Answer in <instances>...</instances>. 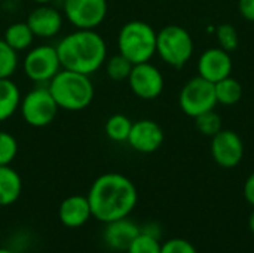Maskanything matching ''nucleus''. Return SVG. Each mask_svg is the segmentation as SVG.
Returning a JSON list of instances; mask_svg holds the SVG:
<instances>
[{
    "label": "nucleus",
    "instance_id": "obj_1",
    "mask_svg": "<svg viewBox=\"0 0 254 253\" xmlns=\"http://www.w3.org/2000/svg\"><path fill=\"white\" fill-rule=\"evenodd\" d=\"M86 197L92 216L100 222L109 224L131 215L137 206L138 192L127 176L106 173L94 180Z\"/></svg>",
    "mask_w": 254,
    "mask_h": 253
},
{
    "label": "nucleus",
    "instance_id": "obj_2",
    "mask_svg": "<svg viewBox=\"0 0 254 253\" xmlns=\"http://www.w3.org/2000/svg\"><path fill=\"white\" fill-rule=\"evenodd\" d=\"M63 69L92 75L107 60V45L97 30L74 28L55 46Z\"/></svg>",
    "mask_w": 254,
    "mask_h": 253
},
{
    "label": "nucleus",
    "instance_id": "obj_3",
    "mask_svg": "<svg viewBox=\"0 0 254 253\" xmlns=\"http://www.w3.org/2000/svg\"><path fill=\"white\" fill-rule=\"evenodd\" d=\"M58 107L67 112L86 109L95 95V88L89 75L61 69L46 85Z\"/></svg>",
    "mask_w": 254,
    "mask_h": 253
},
{
    "label": "nucleus",
    "instance_id": "obj_4",
    "mask_svg": "<svg viewBox=\"0 0 254 253\" xmlns=\"http://www.w3.org/2000/svg\"><path fill=\"white\" fill-rule=\"evenodd\" d=\"M156 34L158 31L144 21H128L118 33L119 54L127 57L132 64L150 61L156 54Z\"/></svg>",
    "mask_w": 254,
    "mask_h": 253
},
{
    "label": "nucleus",
    "instance_id": "obj_5",
    "mask_svg": "<svg viewBox=\"0 0 254 253\" xmlns=\"http://www.w3.org/2000/svg\"><path fill=\"white\" fill-rule=\"evenodd\" d=\"M156 54L165 64L182 69L193 55V39L182 25H165L156 34Z\"/></svg>",
    "mask_w": 254,
    "mask_h": 253
},
{
    "label": "nucleus",
    "instance_id": "obj_6",
    "mask_svg": "<svg viewBox=\"0 0 254 253\" xmlns=\"http://www.w3.org/2000/svg\"><path fill=\"white\" fill-rule=\"evenodd\" d=\"M60 107L49 92L48 86L39 85L28 91L19 104V112L25 124L34 128H43L54 122Z\"/></svg>",
    "mask_w": 254,
    "mask_h": 253
},
{
    "label": "nucleus",
    "instance_id": "obj_7",
    "mask_svg": "<svg viewBox=\"0 0 254 253\" xmlns=\"http://www.w3.org/2000/svg\"><path fill=\"white\" fill-rule=\"evenodd\" d=\"M25 76L39 85H48L51 79L63 69L57 48L52 45L31 46L24 57Z\"/></svg>",
    "mask_w": 254,
    "mask_h": 253
},
{
    "label": "nucleus",
    "instance_id": "obj_8",
    "mask_svg": "<svg viewBox=\"0 0 254 253\" xmlns=\"http://www.w3.org/2000/svg\"><path fill=\"white\" fill-rule=\"evenodd\" d=\"M179 106L190 118L213 110L217 106L214 84L201 76L189 79L179 94Z\"/></svg>",
    "mask_w": 254,
    "mask_h": 253
},
{
    "label": "nucleus",
    "instance_id": "obj_9",
    "mask_svg": "<svg viewBox=\"0 0 254 253\" xmlns=\"http://www.w3.org/2000/svg\"><path fill=\"white\" fill-rule=\"evenodd\" d=\"M107 0H64L63 13L74 28L95 30L107 16Z\"/></svg>",
    "mask_w": 254,
    "mask_h": 253
},
{
    "label": "nucleus",
    "instance_id": "obj_10",
    "mask_svg": "<svg viewBox=\"0 0 254 253\" xmlns=\"http://www.w3.org/2000/svg\"><path fill=\"white\" fill-rule=\"evenodd\" d=\"M127 81L134 95L141 100H155L164 91V76L150 61L134 64Z\"/></svg>",
    "mask_w": 254,
    "mask_h": 253
},
{
    "label": "nucleus",
    "instance_id": "obj_11",
    "mask_svg": "<svg viewBox=\"0 0 254 253\" xmlns=\"http://www.w3.org/2000/svg\"><path fill=\"white\" fill-rule=\"evenodd\" d=\"M211 157L223 169L240 166L244 158V142L241 136L232 130H220L211 137Z\"/></svg>",
    "mask_w": 254,
    "mask_h": 253
},
{
    "label": "nucleus",
    "instance_id": "obj_12",
    "mask_svg": "<svg viewBox=\"0 0 254 253\" xmlns=\"http://www.w3.org/2000/svg\"><path fill=\"white\" fill-rule=\"evenodd\" d=\"M165 134L162 127L152 119H138L132 122L127 143L140 154H152L164 143Z\"/></svg>",
    "mask_w": 254,
    "mask_h": 253
},
{
    "label": "nucleus",
    "instance_id": "obj_13",
    "mask_svg": "<svg viewBox=\"0 0 254 253\" xmlns=\"http://www.w3.org/2000/svg\"><path fill=\"white\" fill-rule=\"evenodd\" d=\"M27 24L39 39L55 37L64 24V13L51 4H37L27 16Z\"/></svg>",
    "mask_w": 254,
    "mask_h": 253
},
{
    "label": "nucleus",
    "instance_id": "obj_14",
    "mask_svg": "<svg viewBox=\"0 0 254 253\" xmlns=\"http://www.w3.org/2000/svg\"><path fill=\"white\" fill-rule=\"evenodd\" d=\"M234 69L231 52L219 48H210L204 51L198 58V76L216 84L231 76Z\"/></svg>",
    "mask_w": 254,
    "mask_h": 253
},
{
    "label": "nucleus",
    "instance_id": "obj_15",
    "mask_svg": "<svg viewBox=\"0 0 254 253\" xmlns=\"http://www.w3.org/2000/svg\"><path fill=\"white\" fill-rule=\"evenodd\" d=\"M140 233H141V228L137 224H134L128 218H122V219L106 224L104 242L113 251L127 252L129 245L134 242V239Z\"/></svg>",
    "mask_w": 254,
    "mask_h": 253
},
{
    "label": "nucleus",
    "instance_id": "obj_16",
    "mask_svg": "<svg viewBox=\"0 0 254 253\" xmlns=\"http://www.w3.org/2000/svg\"><path fill=\"white\" fill-rule=\"evenodd\" d=\"M58 216L63 225L68 228H79L85 225L89 218L92 216L91 213V206L88 201V197L83 195H70L63 200L58 209Z\"/></svg>",
    "mask_w": 254,
    "mask_h": 253
},
{
    "label": "nucleus",
    "instance_id": "obj_17",
    "mask_svg": "<svg viewBox=\"0 0 254 253\" xmlns=\"http://www.w3.org/2000/svg\"><path fill=\"white\" fill-rule=\"evenodd\" d=\"M22 192V180L10 166H0V206L13 204Z\"/></svg>",
    "mask_w": 254,
    "mask_h": 253
},
{
    "label": "nucleus",
    "instance_id": "obj_18",
    "mask_svg": "<svg viewBox=\"0 0 254 253\" xmlns=\"http://www.w3.org/2000/svg\"><path fill=\"white\" fill-rule=\"evenodd\" d=\"M21 98V91L10 78L0 79V122L7 121L19 110Z\"/></svg>",
    "mask_w": 254,
    "mask_h": 253
},
{
    "label": "nucleus",
    "instance_id": "obj_19",
    "mask_svg": "<svg viewBox=\"0 0 254 253\" xmlns=\"http://www.w3.org/2000/svg\"><path fill=\"white\" fill-rule=\"evenodd\" d=\"M34 39L36 36L31 31L30 25L27 24V21L12 22L10 25H7L3 34V40L16 52L28 51L33 46Z\"/></svg>",
    "mask_w": 254,
    "mask_h": 253
},
{
    "label": "nucleus",
    "instance_id": "obj_20",
    "mask_svg": "<svg viewBox=\"0 0 254 253\" xmlns=\"http://www.w3.org/2000/svg\"><path fill=\"white\" fill-rule=\"evenodd\" d=\"M214 89H216V98H217V104H223V106H234L237 104L244 94L243 85L238 79L228 76L219 82L214 84Z\"/></svg>",
    "mask_w": 254,
    "mask_h": 253
},
{
    "label": "nucleus",
    "instance_id": "obj_21",
    "mask_svg": "<svg viewBox=\"0 0 254 253\" xmlns=\"http://www.w3.org/2000/svg\"><path fill=\"white\" fill-rule=\"evenodd\" d=\"M131 127H132V121L128 116H125L122 113H115L106 121L104 133L112 142L122 143V142L128 140Z\"/></svg>",
    "mask_w": 254,
    "mask_h": 253
},
{
    "label": "nucleus",
    "instance_id": "obj_22",
    "mask_svg": "<svg viewBox=\"0 0 254 253\" xmlns=\"http://www.w3.org/2000/svg\"><path fill=\"white\" fill-rule=\"evenodd\" d=\"M104 66H106L107 76L112 81H118L119 82V81H127L128 79V76H129L134 64L127 57H124L122 54L118 52L116 55L107 58L106 63H104Z\"/></svg>",
    "mask_w": 254,
    "mask_h": 253
},
{
    "label": "nucleus",
    "instance_id": "obj_23",
    "mask_svg": "<svg viewBox=\"0 0 254 253\" xmlns=\"http://www.w3.org/2000/svg\"><path fill=\"white\" fill-rule=\"evenodd\" d=\"M195 119V127L196 130L207 137H214L220 130H223V124H222V118L220 115L213 109L208 112H204L201 115H198Z\"/></svg>",
    "mask_w": 254,
    "mask_h": 253
},
{
    "label": "nucleus",
    "instance_id": "obj_24",
    "mask_svg": "<svg viewBox=\"0 0 254 253\" xmlns=\"http://www.w3.org/2000/svg\"><path fill=\"white\" fill-rule=\"evenodd\" d=\"M18 52L0 39V79L12 78L18 69Z\"/></svg>",
    "mask_w": 254,
    "mask_h": 253
},
{
    "label": "nucleus",
    "instance_id": "obj_25",
    "mask_svg": "<svg viewBox=\"0 0 254 253\" xmlns=\"http://www.w3.org/2000/svg\"><path fill=\"white\" fill-rule=\"evenodd\" d=\"M216 37L219 42V46L228 52H234L240 46V36L237 28L232 24H220L216 28Z\"/></svg>",
    "mask_w": 254,
    "mask_h": 253
},
{
    "label": "nucleus",
    "instance_id": "obj_26",
    "mask_svg": "<svg viewBox=\"0 0 254 253\" xmlns=\"http://www.w3.org/2000/svg\"><path fill=\"white\" fill-rule=\"evenodd\" d=\"M127 253H161L159 239L141 231L129 245Z\"/></svg>",
    "mask_w": 254,
    "mask_h": 253
},
{
    "label": "nucleus",
    "instance_id": "obj_27",
    "mask_svg": "<svg viewBox=\"0 0 254 253\" xmlns=\"http://www.w3.org/2000/svg\"><path fill=\"white\" fill-rule=\"evenodd\" d=\"M16 139L7 131H0V166H10V163L16 158Z\"/></svg>",
    "mask_w": 254,
    "mask_h": 253
},
{
    "label": "nucleus",
    "instance_id": "obj_28",
    "mask_svg": "<svg viewBox=\"0 0 254 253\" xmlns=\"http://www.w3.org/2000/svg\"><path fill=\"white\" fill-rule=\"evenodd\" d=\"M161 253H198V251L185 239H171L161 245Z\"/></svg>",
    "mask_w": 254,
    "mask_h": 253
},
{
    "label": "nucleus",
    "instance_id": "obj_29",
    "mask_svg": "<svg viewBox=\"0 0 254 253\" xmlns=\"http://www.w3.org/2000/svg\"><path fill=\"white\" fill-rule=\"evenodd\" d=\"M238 10L247 21H254V0H238Z\"/></svg>",
    "mask_w": 254,
    "mask_h": 253
},
{
    "label": "nucleus",
    "instance_id": "obj_30",
    "mask_svg": "<svg viewBox=\"0 0 254 253\" xmlns=\"http://www.w3.org/2000/svg\"><path fill=\"white\" fill-rule=\"evenodd\" d=\"M244 198L254 207V171L247 177L244 183Z\"/></svg>",
    "mask_w": 254,
    "mask_h": 253
},
{
    "label": "nucleus",
    "instance_id": "obj_31",
    "mask_svg": "<svg viewBox=\"0 0 254 253\" xmlns=\"http://www.w3.org/2000/svg\"><path fill=\"white\" fill-rule=\"evenodd\" d=\"M249 228H250V231L254 234V210L252 212L250 218H249Z\"/></svg>",
    "mask_w": 254,
    "mask_h": 253
},
{
    "label": "nucleus",
    "instance_id": "obj_32",
    "mask_svg": "<svg viewBox=\"0 0 254 253\" xmlns=\"http://www.w3.org/2000/svg\"><path fill=\"white\" fill-rule=\"evenodd\" d=\"M31 1H34L36 4H49L52 0H31Z\"/></svg>",
    "mask_w": 254,
    "mask_h": 253
},
{
    "label": "nucleus",
    "instance_id": "obj_33",
    "mask_svg": "<svg viewBox=\"0 0 254 253\" xmlns=\"http://www.w3.org/2000/svg\"><path fill=\"white\" fill-rule=\"evenodd\" d=\"M0 253H15V252H12V251H9V249H0Z\"/></svg>",
    "mask_w": 254,
    "mask_h": 253
}]
</instances>
